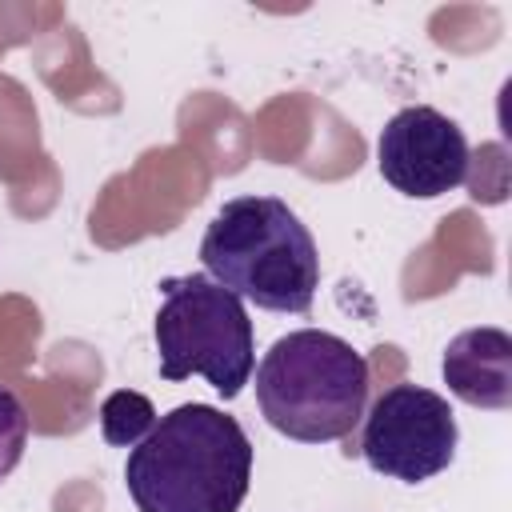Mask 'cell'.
<instances>
[{"label":"cell","mask_w":512,"mask_h":512,"mask_svg":"<svg viewBox=\"0 0 512 512\" xmlns=\"http://www.w3.org/2000/svg\"><path fill=\"white\" fill-rule=\"evenodd\" d=\"M248 480L252 440L212 404H180L160 416L124 464L140 512H236Z\"/></svg>","instance_id":"6da1fadb"},{"label":"cell","mask_w":512,"mask_h":512,"mask_svg":"<svg viewBox=\"0 0 512 512\" xmlns=\"http://www.w3.org/2000/svg\"><path fill=\"white\" fill-rule=\"evenodd\" d=\"M368 400V360L340 336L296 328L280 336L256 368L260 416L288 440H344Z\"/></svg>","instance_id":"3957f363"},{"label":"cell","mask_w":512,"mask_h":512,"mask_svg":"<svg viewBox=\"0 0 512 512\" xmlns=\"http://www.w3.org/2000/svg\"><path fill=\"white\" fill-rule=\"evenodd\" d=\"M156 356L164 380L204 376L224 400H236L256 364L252 320L240 296L204 272L168 276L160 284Z\"/></svg>","instance_id":"277c9868"},{"label":"cell","mask_w":512,"mask_h":512,"mask_svg":"<svg viewBox=\"0 0 512 512\" xmlns=\"http://www.w3.org/2000/svg\"><path fill=\"white\" fill-rule=\"evenodd\" d=\"M444 384L472 408H512V336L504 328H464L448 340L440 360Z\"/></svg>","instance_id":"52a82bcc"},{"label":"cell","mask_w":512,"mask_h":512,"mask_svg":"<svg viewBox=\"0 0 512 512\" xmlns=\"http://www.w3.org/2000/svg\"><path fill=\"white\" fill-rule=\"evenodd\" d=\"M152 424H156V408L144 392L120 388L100 404V432L116 448H136L152 432Z\"/></svg>","instance_id":"ba28073f"},{"label":"cell","mask_w":512,"mask_h":512,"mask_svg":"<svg viewBox=\"0 0 512 512\" xmlns=\"http://www.w3.org/2000/svg\"><path fill=\"white\" fill-rule=\"evenodd\" d=\"M376 164L396 192L412 200H436L464 184L472 152L456 120L428 104H412L384 124L376 140Z\"/></svg>","instance_id":"8992f818"},{"label":"cell","mask_w":512,"mask_h":512,"mask_svg":"<svg viewBox=\"0 0 512 512\" xmlns=\"http://www.w3.org/2000/svg\"><path fill=\"white\" fill-rule=\"evenodd\" d=\"M456 416L448 400L420 384H396L372 400L360 428V456L372 472L424 484L440 476L456 456Z\"/></svg>","instance_id":"5b68a950"},{"label":"cell","mask_w":512,"mask_h":512,"mask_svg":"<svg viewBox=\"0 0 512 512\" xmlns=\"http://www.w3.org/2000/svg\"><path fill=\"white\" fill-rule=\"evenodd\" d=\"M204 276L264 312H308L320 288L312 232L276 196L228 200L200 240Z\"/></svg>","instance_id":"7a4b0ae2"},{"label":"cell","mask_w":512,"mask_h":512,"mask_svg":"<svg viewBox=\"0 0 512 512\" xmlns=\"http://www.w3.org/2000/svg\"><path fill=\"white\" fill-rule=\"evenodd\" d=\"M28 448V412L24 400L0 384V480H8Z\"/></svg>","instance_id":"9c48e42d"}]
</instances>
